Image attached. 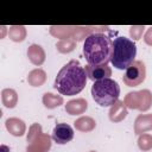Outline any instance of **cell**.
<instances>
[{"label":"cell","mask_w":152,"mask_h":152,"mask_svg":"<svg viewBox=\"0 0 152 152\" xmlns=\"http://www.w3.org/2000/svg\"><path fill=\"white\" fill-rule=\"evenodd\" d=\"M87 78L86 70L81 63L77 59H71L58 71L53 87L62 95L72 96L84 89Z\"/></svg>","instance_id":"obj_1"},{"label":"cell","mask_w":152,"mask_h":152,"mask_svg":"<svg viewBox=\"0 0 152 152\" xmlns=\"http://www.w3.org/2000/svg\"><path fill=\"white\" fill-rule=\"evenodd\" d=\"M113 42L109 36L95 32L88 36L83 44V55L90 65L108 64L112 56Z\"/></svg>","instance_id":"obj_2"},{"label":"cell","mask_w":152,"mask_h":152,"mask_svg":"<svg viewBox=\"0 0 152 152\" xmlns=\"http://www.w3.org/2000/svg\"><path fill=\"white\" fill-rule=\"evenodd\" d=\"M137 55V46L133 40L126 37H116L113 40L110 62L114 68L126 70L133 62Z\"/></svg>","instance_id":"obj_3"},{"label":"cell","mask_w":152,"mask_h":152,"mask_svg":"<svg viewBox=\"0 0 152 152\" xmlns=\"http://www.w3.org/2000/svg\"><path fill=\"white\" fill-rule=\"evenodd\" d=\"M120 95V87L116 81L109 78H103L95 81L91 86V96L94 101L102 106L108 107L113 106Z\"/></svg>","instance_id":"obj_4"},{"label":"cell","mask_w":152,"mask_h":152,"mask_svg":"<svg viewBox=\"0 0 152 152\" xmlns=\"http://www.w3.org/2000/svg\"><path fill=\"white\" fill-rule=\"evenodd\" d=\"M124 102L127 108L138 109L140 112H146L152 106V93L148 89H142L139 91H131L125 96Z\"/></svg>","instance_id":"obj_5"},{"label":"cell","mask_w":152,"mask_h":152,"mask_svg":"<svg viewBox=\"0 0 152 152\" xmlns=\"http://www.w3.org/2000/svg\"><path fill=\"white\" fill-rule=\"evenodd\" d=\"M146 78V66L142 61H134L124 74V83L127 87L140 86Z\"/></svg>","instance_id":"obj_6"},{"label":"cell","mask_w":152,"mask_h":152,"mask_svg":"<svg viewBox=\"0 0 152 152\" xmlns=\"http://www.w3.org/2000/svg\"><path fill=\"white\" fill-rule=\"evenodd\" d=\"M51 138L53 139L55 142L59 144V145H64V144H68L69 141L72 140L74 138V129L70 125L68 124H64V122H61V124H57L52 131V135Z\"/></svg>","instance_id":"obj_7"},{"label":"cell","mask_w":152,"mask_h":152,"mask_svg":"<svg viewBox=\"0 0 152 152\" xmlns=\"http://www.w3.org/2000/svg\"><path fill=\"white\" fill-rule=\"evenodd\" d=\"M87 77L91 81H99L103 78H109L112 76V69L108 64H99V65H86L84 68Z\"/></svg>","instance_id":"obj_8"},{"label":"cell","mask_w":152,"mask_h":152,"mask_svg":"<svg viewBox=\"0 0 152 152\" xmlns=\"http://www.w3.org/2000/svg\"><path fill=\"white\" fill-rule=\"evenodd\" d=\"M51 148V137L46 133H40L26 147V152H48Z\"/></svg>","instance_id":"obj_9"},{"label":"cell","mask_w":152,"mask_h":152,"mask_svg":"<svg viewBox=\"0 0 152 152\" xmlns=\"http://www.w3.org/2000/svg\"><path fill=\"white\" fill-rule=\"evenodd\" d=\"M127 114L128 112H127V107L125 102L121 100H118L113 106H110L108 116L112 122H121L124 119H126Z\"/></svg>","instance_id":"obj_10"},{"label":"cell","mask_w":152,"mask_h":152,"mask_svg":"<svg viewBox=\"0 0 152 152\" xmlns=\"http://www.w3.org/2000/svg\"><path fill=\"white\" fill-rule=\"evenodd\" d=\"M27 57L30 59V62L34 65H42L44 62H45V58H46V55H45V51L44 49L38 45V44H31L28 48H27Z\"/></svg>","instance_id":"obj_11"},{"label":"cell","mask_w":152,"mask_h":152,"mask_svg":"<svg viewBox=\"0 0 152 152\" xmlns=\"http://www.w3.org/2000/svg\"><path fill=\"white\" fill-rule=\"evenodd\" d=\"M5 126L6 129L14 137H21L26 132V125L19 118H8L5 121Z\"/></svg>","instance_id":"obj_12"},{"label":"cell","mask_w":152,"mask_h":152,"mask_svg":"<svg viewBox=\"0 0 152 152\" xmlns=\"http://www.w3.org/2000/svg\"><path fill=\"white\" fill-rule=\"evenodd\" d=\"M88 109V102L86 99H74L66 102L65 104V112L70 115H80L83 114Z\"/></svg>","instance_id":"obj_13"},{"label":"cell","mask_w":152,"mask_h":152,"mask_svg":"<svg viewBox=\"0 0 152 152\" xmlns=\"http://www.w3.org/2000/svg\"><path fill=\"white\" fill-rule=\"evenodd\" d=\"M152 129V114H139L134 121V133L140 135Z\"/></svg>","instance_id":"obj_14"},{"label":"cell","mask_w":152,"mask_h":152,"mask_svg":"<svg viewBox=\"0 0 152 152\" xmlns=\"http://www.w3.org/2000/svg\"><path fill=\"white\" fill-rule=\"evenodd\" d=\"M45 81H46V72L40 68L31 70L27 75V82L32 87H42L45 83Z\"/></svg>","instance_id":"obj_15"},{"label":"cell","mask_w":152,"mask_h":152,"mask_svg":"<svg viewBox=\"0 0 152 152\" xmlns=\"http://www.w3.org/2000/svg\"><path fill=\"white\" fill-rule=\"evenodd\" d=\"M74 126L77 131L87 133V132H91L96 127V121L91 116L86 115V116H81V118L76 119L74 122Z\"/></svg>","instance_id":"obj_16"},{"label":"cell","mask_w":152,"mask_h":152,"mask_svg":"<svg viewBox=\"0 0 152 152\" xmlns=\"http://www.w3.org/2000/svg\"><path fill=\"white\" fill-rule=\"evenodd\" d=\"M1 101L2 104L7 108H14L18 103V94L12 88H5L1 91Z\"/></svg>","instance_id":"obj_17"},{"label":"cell","mask_w":152,"mask_h":152,"mask_svg":"<svg viewBox=\"0 0 152 152\" xmlns=\"http://www.w3.org/2000/svg\"><path fill=\"white\" fill-rule=\"evenodd\" d=\"M75 32V26H51L50 27V34L61 39L72 38Z\"/></svg>","instance_id":"obj_18"},{"label":"cell","mask_w":152,"mask_h":152,"mask_svg":"<svg viewBox=\"0 0 152 152\" xmlns=\"http://www.w3.org/2000/svg\"><path fill=\"white\" fill-rule=\"evenodd\" d=\"M26 34H27L26 27L23 25H13V26H10V28H8V37L11 40H13L15 43L25 40Z\"/></svg>","instance_id":"obj_19"},{"label":"cell","mask_w":152,"mask_h":152,"mask_svg":"<svg viewBox=\"0 0 152 152\" xmlns=\"http://www.w3.org/2000/svg\"><path fill=\"white\" fill-rule=\"evenodd\" d=\"M43 104L49 108V109H53L56 107H59L63 104L64 100H63V96L61 95H56V94H52V93H45L43 95Z\"/></svg>","instance_id":"obj_20"},{"label":"cell","mask_w":152,"mask_h":152,"mask_svg":"<svg viewBox=\"0 0 152 152\" xmlns=\"http://www.w3.org/2000/svg\"><path fill=\"white\" fill-rule=\"evenodd\" d=\"M56 48L61 53H69L74 51L76 48V42L72 38H66V39H61L56 43Z\"/></svg>","instance_id":"obj_21"},{"label":"cell","mask_w":152,"mask_h":152,"mask_svg":"<svg viewBox=\"0 0 152 152\" xmlns=\"http://www.w3.org/2000/svg\"><path fill=\"white\" fill-rule=\"evenodd\" d=\"M138 147L141 151H150L152 148V135L142 133L138 138Z\"/></svg>","instance_id":"obj_22"},{"label":"cell","mask_w":152,"mask_h":152,"mask_svg":"<svg viewBox=\"0 0 152 152\" xmlns=\"http://www.w3.org/2000/svg\"><path fill=\"white\" fill-rule=\"evenodd\" d=\"M144 31H145L144 25H133L129 27V36L133 40H139L142 37Z\"/></svg>","instance_id":"obj_23"},{"label":"cell","mask_w":152,"mask_h":152,"mask_svg":"<svg viewBox=\"0 0 152 152\" xmlns=\"http://www.w3.org/2000/svg\"><path fill=\"white\" fill-rule=\"evenodd\" d=\"M42 132H43V129H42V126H40L39 124H37V122L32 124V125H31V127H30V129H28L27 137H26L27 142H31V141H32L36 137H38Z\"/></svg>","instance_id":"obj_24"},{"label":"cell","mask_w":152,"mask_h":152,"mask_svg":"<svg viewBox=\"0 0 152 152\" xmlns=\"http://www.w3.org/2000/svg\"><path fill=\"white\" fill-rule=\"evenodd\" d=\"M144 42H145L147 45L152 46V26H150V27L146 30V32H145V34H144Z\"/></svg>","instance_id":"obj_25"},{"label":"cell","mask_w":152,"mask_h":152,"mask_svg":"<svg viewBox=\"0 0 152 152\" xmlns=\"http://www.w3.org/2000/svg\"><path fill=\"white\" fill-rule=\"evenodd\" d=\"M5 31H6V27L5 26H1V38H4V36H5Z\"/></svg>","instance_id":"obj_26"},{"label":"cell","mask_w":152,"mask_h":152,"mask_svg":"<svg viewBox=\"0 0 152 152\" xmlns=\"http://www.w3.org/2000/svg\"><path fill=\"white\" fill-rule=\"evenodd\" d=\"M89 152H97V151H89Z\"/></svg>","instance_id":"obj_27"}]
</instances>
